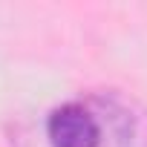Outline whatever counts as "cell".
Wrapping results in <instances>:
<instances>
[{"label":"cell","mask_w":147,"mask_h":147,"mask_svg":"<svg viewBox=\"0 0 147 147\" xmlns=\"http://www.w3.org/2000/svg\"><path fill=\"white\" fill-rule=\"evenodd\" d=\"M46 138L52 147H98L101 121L81 101H66L46 115Z\"/></svg>","instance_id":"1"}]
</instances>
